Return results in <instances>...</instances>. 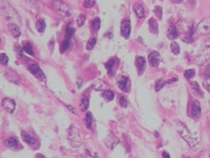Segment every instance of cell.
<instances>
[{"mask_svg": "<svg viewBox=\"0 0 210 158\" xmlns=\"http://www.w3.org/2000/svg\"><path fill=\"white\" fill-rule=\"evenodd\" d=\"M178 130H179V133L182 136L183 139H185V141H187V143L189 144V147L191 149H194L196 147V143L198 141L195 140V138L193 137V135L191 134V132L187 129V127L183 125V123H179V127H178Z\"/></svg>", "mask_w": 210, "mask_h": 158, "instance_id": "cell-1", "label": "cell"}, {"mask_svg": "<svg viewBox=\"0 0 210 158\" xmlns=\"http://www.w3.org/2000/svg\"><path fill=\"white\" fill-rule=\"evenodd\" d=\"M52 8L55 10V12L59 16H61L62 18H66L72 15L70 13V8L67 4L63 3L62 1H59V0H55L54 3H52Z\"/></svg>", "mask_w": 210, "mask_h": 158, "instance_id": "cell-2", "label": "cell"}, {"mask_svg": "<svg viewBox=\"0 0 210 158\" xmlns=\"http://www.w3.org/2000/svg\"><path fill=\"white\" fill-rule=\"evenodd\" d=\"M210 58V39H208L207 41L204 43V47H203L202 51L200 52V54L198 55L195 59V62L199 65H202L204 64L207 60H209Z\"/></svg>", "mask_w": 210, "mask_h": 158, "instance_id": "cell-3", "label": "cell"}, {"mask_svg": "<svg viewBox=\"0 0 210 158\" xmlns=\"http://www.w3.org/2000/svg\"><path fill=\"white\" fill-rule=\"evenodd\" d=\"M67 136H68L69 142H70V144H72L74 148L80 147L81 144H82L79 132H78V130L74 125H70L68 128V130H67Z\"/></svg>", "mask_w": 210, "mask_h": 158, "instance_id": "cell-4", "label": "cell"}, {"mask_svg": "<svg viewBox=\"0 0 210 158\" xmlns=\"http://www.w3.org/2000/svg\"><path fill=\"white\" fill-rule=\"evenodd\" d=\"M2 12L3 14H4V16L6 17V19L10 20V21H18L20 24V22H21V19H20L19 15H18V13H17L16 11H15L14 8H12L11 6H3L2 8Z\"/></svg>", "mask_w": 210, "mask_h": 158, "instance_id": "cell-5", "label": "cell"}, {"mask_svg": "<svg viewBox=\"0 0 210 158\" xmlns=\"http://www.w3.org/2000/svg\"><path fill=\"white\" fill-rule=\"evenodd\" d=\"M28 69V71L38 79V80H40L43 83H46V77H45L43 71L39 68L38 64H30Z\"/></svg>", "mask_w": 210, "mask_h": 158, "instance_id": "cell-6", "label": "cell"}, {"mask_svg": "<svg viewBox=\"0 0 210 158\" xmlns=\"http://www.w3.org/2000/svg\"><path fill=\"white\" fill-rule=\"evenodd\" d=\"M196 32L203 36L210 34V17H206L199 23L196 28Z\"/></svg>", "mask_w": 210, "mask_h": 158, "instance_id": "cell-7", "label": "cell"}, {"mask_svg": "<svg viewBox=\"0 0 210 158\" xmlns=\"http://www.w3.org/2000/svg\"><path fill=\"white\" fill-rule=\"evenodd\" d=\"M74 33H75V30H74L73 28H70V26H67V28H66V32H65V38H64L63 43L61 45V47H60V52L61 53H64L65 51L67 50V49H68L69 42H70V39H72Z\"/></svg>", "mask_w": 210, "mask_h": 158, "instance_id": "cell-8", "label": "cell"}, {"mask_svg": "<svg viewBox=\"0 0 210 158\" xmlns=\"http://www.w3.org/2000/svg\"><path fill=\"white\" fill-rule=\"evenodd\" d=\"M4 76H6V78L10 82L15 83V84H20V83H21V78H20L19 75H18L15 71H13V70L11 69L6 70V71H4Z\"/></svg>", "mask_w": 210, "mask_h": 158, "instance_id": "cell-9", "label": "cell"}, {"mask_svg": "<svg viewBox=\"0 0 210 158\" xmlns=\"http://www.w3.org/2000/svg\"><path fill=\"white\" fill-rule=\"evenodd\" d=\"M2 108L4 109V111H6L8 113L12 114L14 113L15 109H16V103H15V101L13 99H11V98H4V99L2 100Z\"/></svg>", "mask_w": 210, "mask_h": 158, "instance_id": "cell-10", "label": "cell"}, {"mask_svg": "<svg viewBox=\"0 0 210 158\" xmlns=\"http://www.w3.org/2000/svg\"><path fill=\"white\" fill-rule=\"evenodd\" d=\"M130 31H131V25H130L129 20H123L121 23V34L124 38H129Z\"/></svg>", "mask_w": 210, "mask_h": 158, "instance_id": "cell-11", "label": "cell"}, {"mask_svg": "<svg viewBox=\"0 0 210 158\" xmlns=\"http://www.w3.org/2000/svg\"><path fill=\"white\" fill-rule=\"evenodd\" d=\"M118 88L120 90H122L123 92H128L130 88V81L129 78L126 76H121L120 79L118 80Z\"/></svg>", "mask_w": 210, "mask_h": 158, "instance_id": "cell-12", "label": "cell"}, {"mask_svg": "<svg viewBox=\"0 0 210 158\" xmlns=\"http://www.w3.org/2000/svg\"><path fill=\"white\" fill-rule=\"evenodd\" d=\"M201 111H202V109H201V104L198 100H193V102H192V105H191V117H193V118H199L201 116Z\"/></svg>", "mask_w": 210, "mask_h": 158, "instance_id": "cell-13", "label": "cell"}, {"mask_svg": "<svg viewBox=\"0 0 210 158\" xmlns=\"http://www.w3.org/2000/svg\"><path fill=\"white\" fill-rule=\"evenodd\" d=\"M148 61H149L150 65L152 67H158L159 62H160V54L158 52H151L148 55Z\"/></svg>", "mask_w": 210, "mask_h": 158, "instance_id": "cell-14", "label": "cell"}, {"mask_svg": "<svg viewBox=\"0 0 210 158\" xmlns=\"http://www.w3.org/2000/svg\"><path fill=\"white\" fill-rule=\"evenodd\" d=\"M135 65H137V69L139 71V74L141 75L143 74L144 70H145V65H146V60L144 57H141V56H138L137 59H135Z\"/></svg>", "mask_w": 210, "mask_h": 158, "instance_id": "cell-15", "label": "cell"}, {"mask_svg": "<svg viewBox=\"0 0 210 158\" xmlns=\"http://www.w3.org/2000/svg\"><path fill=\"white\" fill-rule=\"evenodd\" d=\"M8 29H10L12 35H13L15 38H19L20 35H21V31H20V28L16 23H13V22L8 23Z\"/></svg>", "mask_w": 210, "mask_h": 158, "instance_id": "cell-16", "label": "cell"}, {"mask_svg": "<svg viewBox=\"0 0 210 158\" xmlns=\"http://www.w3.org/2000/svg\"><path fill=\"white\" fill-rule=\"evenodd\" d=\"M133 11H135V15L138 16V18H144V16H145V11H144V8L142 4H140V3H135V6H133Z\"/></svg>", "mask_w": 210, "mask_h": 158, "instance_id": "cell-17", "label": "cell"}, {"mask_svg": "<svg viewBox=\"0 0 210 158\" xmlns=\"http://www.w3.org/2000/svg\"><path fill=\"white\" fill-rule=\"evenodd\" d=\"M21 137H22L23 141H24L26 144H28L30 147H34V145H35V139H34L28 133L22 132V133H21Z\"/></svg>", "mask_w": 210, "mask_h": 158, "instance_id": "cell-18", "label": "cell"}, {"mask_svg": "<svg viewBox=\"0 0 210 158\" xmlns=\"http://www.w3.org/2000/svg\"><path fill=\"white\" fill-rule=\"evenodd\" d=\"M149 31L151 32L152 34H158V31H159V25H158L157 20L155 18H150L149 21Z\"/></svg>", "mask_w": 210, "mask_h": 158, "instance_id": "cell-19", "label": "cell"}, {"mask_svg": "<svg viewBox=\"0 0 210 158\" xmlns=\"http://www.w3.org/2000/svg\"><path fill=\"white\" fill-rule=\"evenodd\" d=\"M178 30L177 28L174 26L173 24H171L170 26H169L168 29V33H167V36H168L169 39H171V40H173V39H175L178 37Z\"/></svg>", "mask_w": 210, "mask_h": 158, "instance_id": "cell-20", "label": "cell"}, {"mask_svg": "<svg viewBox=\"0 0 210 158\" xmlns=\"http://www.w3.org/2000/svg\"><path fill=\"white\" fill-rule=\"evenodd\" d=\"M190 86L191 89H192V91H193L194 94L199 95V96H204V94H203V92L201 91V88H200L199 83L196 82V81H192V82H190Z\"/></svg>", "mask_w": 210, "mask_h": 158, "instance_id": "cell-21", "label": "cell"}, {"mask_svg": "<svg viewBox=\"0 0 210 158\" xmlns=\"http://www.w3.org/2000/svg\"><path fill=\"white\" fill-rule=\"evenodd\" d=\"M88 106H89L88 97H87V96H83L80 100V109L82 110V111H85V110L88 109Z\"/></svg>", "mask_w": 210, "mask_h": 158, "instance_id": "cell-22", "label": "cell"}, {"mask_svg": "<svg viewBox=\"0 0 210 158\" xmlns=\"http://www.w3.org/2000/svg\"><path fill=\"white\" fill-rule=\"evenodd\" d=\"M6 144L8 148H12V149H15V148L18 147V139L16 137H11V138L6 139Z\"/></svg>", "mask_w": 210, "mask_h": 158, "instance_id": "cell-23", "label": "cell"}, {"mask_svg": "<svg viewBox=\"0 0 210 158\" xmlns=\"http://www.w3.org/2000/svg\"><path fill=\"white\" fill-rule=\"evenodd\" d=\"M102 97L104 98L106 101H111L115 97V93L111 90H108V91H104L102 93Z\"/></svg>", "mask_w": 210, "mask_h": 158, "instance_id": "cell-24", "label": "cell"}, {"mask_svg": "<svg viewBox=\"0 0 210 158\" xmlns=\"http://www.w3.org/2000/svg\"><path fill=\"white\" fill-rule=\"evenodd\" d=\"M45 28H46V24H45V21L43 19H40L37 21L36 23V29L38 32H40V33H43L45 31Z\"/></svg>", "mask_w": 210, "mask_h": 158, "instance_id": "cell-25", "label": "cell"}, {"mask_svg": "<svg viewBox=\"0 0 210 158\" xmlns=\"http://www.w3.org/2000/svg\"><path fill=\"white\" fill-rule=\"evenodd\" d=\"M85 125L87 129L91 128V125H93V114L90 112H87L85 115Z\"/></svg>", "mask_w": 210, "mask_h": 158, "instance_id": "cell-26", "label": "cell"}, {"mask_svg": "<svg viewBox=\"0 0 210 158\" xmlns=\"http://www.w3.org/2000/svg\"><path fill=\"white\" fill-rule=\"evenodd\" d=\"M23 52L28 53V54H30V56L35 55V53H34V50H33V47H32V45L30 43H25L24 45H23V49H22Z\"/></svg>", "mask_w": 210, "mask_h": 158, "instance_id": "cell-27", "label": "cell"}, {"mask_svg": "<svg viewBox=\"0 0 210 158\" xmlns=\"http://www.w3.org/2000/svg\"><path fill=\"white\" fill-rule=\"evenodd\" d=\"M184 76H185L186 79L188 80H190L191 78H193L195 76V71L193 69H190V70H186L185 73H184Z\"/></svg>", "mask_w": 210, "mask_h": 158, "instance_id": "cell-28", "label": "cell"}, {"mask_svg": "<svg viewBox=\"0 0 210 158\" xmlns=\"http://www.w3.org/2000/svg\"><path fill=\"white\" fill-rule=\"evenodd\" d=\"M113 64H115V59H111V60L108 61V62H106V63H105V68H106V70H107L108 73H109L111 75H113Z\"/></svg>", "mask_w": 210, "mask_h": 158, "instance_id": "cell-29", "label": "cell"}, {"mask_svg": "<svg viewBox=\"0 0 210 158\" xmlns=\"http://www.w3.org/2000/svg\"><path fill=\"white\" fill-rule=\"evenodd\" d=\"M100 25H101V20H100V18H96V19L91 22V26H93V29H94L96 32H98L100 29Z\"/></svg>", "mask_w": 210, "mask_h": 158, "instance_id": "cell-30", "label": "cell"}, {"mask_svg": "<svg viewBox=\"0 0 210 158\" xmlns=\"http://www.w3.org/2000/svg\"><path fill=\"white\" fill-rule=\"evenodd\" d=\"M96 42H97V39L96 38H90L88 40V42H87V45H86V49L88 51L93 50L94 49V47L96 45Z\"/></svg>", "mask_w": 210, "mask_h": 158, "instance_id": "cell-31", "label": "cell"}, {"mask_svg": "<svg viewBox=\"0 0 210 158\" xmlns=\"http://www.w3.org/2000/svg\"><path fill=\"white\" fill-rule=\"evenodd\" d=\"M86 20V16L84 14H80L79 16H78L77 18V24L78 26H82L83 24H84V22H85Z\"/></svg>", "mask_w": 210, "mask_h": 158, "instance_id": "cell-32", "label": "cell"}, {"mask_svg": "<svg viewBox=\"0 0 210 158\" xmlns=\"http://www.w3.org/2000/svg\"><path fill=\"white\" fill-rule=\"evenodd\" d=\"M171 51L173 54H175V55H178L179 53H180V47H179V45H178L177 42H172L171 43Z\"/></svg>", "mask_w": 210, "mask_h": 158, "instance_id": "cell-33", "label": "cell"}, {"mask_svg": "<svg viewBox=\"0 0 210 158\" xmlns=\"http://www.w3.org/2000/svg\"><path fill=\"white\" fill-rule=\"evenodd\" d=\"M0 62L3 64V65H8V57L6 56V54L2 53L1 55H0Z\"/></svg>", "mask_w": 210, "mask_h": 158, "instance_id": "cell-34", "label": "cell"}, {"mask_svg": "<svg viewBox=\"0 0 210 158\" xmlns=\"http://www.w3.org/2000/svg\"><path fill=\"white\" fill-rule=\"evenodd\" d=\"M95 3H96L95 0H84V3H83V4H84V8H90L95 6Z\"/></svg>", "mask_w": 210, "mask_h": 158, "instance_id": "cell-35", "label": "cell"}, {"mask_svg": "<svg viewBox=\"0 0 210 158\" xmlns=\"http://www.w3.org/2000/svg\"><path fill=\"white\" fill-rule=\"evenodd\" d=\"M164 84H165V82H164L163 80H158L157 82H155V91H157V92L160 91V90L164 86Z\"/></svg>", "mask_w": 210, "mask_h": 158, "instance_id": "cell-36", "label": "cell"}, {"mask_svg": "<svg viewBox=\"0 0 210 158\" xmlns=\"http://www.w3.org/2000/svg\"><path fill=\"white\" fill-rule=\"evenodd\" d=\"M204 77L205 79H210V64H208L207 67H206V69H205Z\"/></svg>", "mask_w": 210, "mask_h": 158, "instance_id": "cell-37", "label": "cell"}, {"mask_svg": "<svg viewBox=\"0 0 210 158\" xmlns=\"http://www.w3.org/2000/svg\"><path fill=\"white\" fill-rule=\"evenodd\" d=\"M120 105H121L122 108H126L127 106V100H126V98L125 97H121L120 98Z\"/></svg>", "mask_w": 210, "mask_h": 158, "instance_id": "cell-38", "label": "cell"}, {"mask_svg": "<svg viewBox=\"0 0 210 158\" xmlns=\"http://www.w3.org/2000/svg\"><path fill=\"white\" fill-rule=\"evenodd\" d=\"M177 80H178L177 78H172V79H170V80L167 81V83H172V82H173V81H177Z\"/></svg>", "mask_w": 210, "mask_h": 158, "instance_id": "cell-39", "label": "cell"}, {"mask_svg": "<svg viewBox=\"0 0 210 158\" xmlns=\"http://www.w3.org/2000/svg\"><path fill=\"white\" fill-rule=\"evenodd\" d=\"M162 156H163V157H170V155H169V154H168V153H166V152H164L163 153V154H162Z\"/></svg>", "mask_w": 210, "mask_h": 158, "instance_id": "cell-40", "label": "cell"}, {"mask_svg": "<svg viewBox=\"0 0 210 158\" xmlns=\"http://www.w3.org/2000/svg\"><path fill=\"white\" fill-rule=\"evenodd\" d=\"M172 1H173L174 3H181L183 1V0H172Z\"/></svg>", "mask_w": 210, "mask_h": 158, "instance_id": "cell-41", "label": "cell"}, {"mask_svg": "<svg viewBox=\"0 0 210 158\" xmlns=\"http://www.w3.org/2000/svg\"><path fill=\"white\" fill-rule=\"evenodd\" d=\"M206 86V89H207V91L210 93V84H206V86Z\"/></svg>", "mask_w": 210, "mask_h": 158, "instance_id": "cell-42", "label": "cell"}, {"mask_svg": "<svg viewBox=\"0 0 210 158\" xmlns=\"http://www.w3.org/2000/svg\"><path fill=\"white\" fill-rule=\"evenodd\" d=\"M78 86H79V88L81 86V79H80V78L78 79Z\"/></svg>", "mask_w": 210, "mask_h": 158, "instance_id": "cell-43", "label": "cell"}]
</instances>
